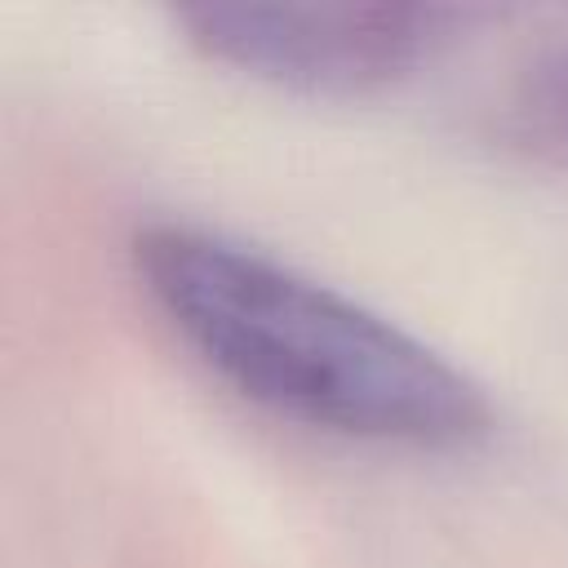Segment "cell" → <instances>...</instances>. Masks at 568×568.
<instances>
[{"label":"cell","mask_w":568,"mask_h":568,"mask_svg":"<svg viewBox=\"0 0 568 568\" xmlns=\"http://www.w3.org/2000/svg\"><path fill=\"white\" fill-rule=\"evenodd\" d=\"M133 271L173 333L262 408L408 448H466L493 426L462 368L235 240L155 222L133 235Z\"/></svg>","instance_id":"cell-1"},{"label":"cell","mask_w":568,"mask_h":568,"mask_svg":"<svg viewBox=\"0 0 568 568\" xmlns=\"http://www.w3.org/2000/svg\"><path fill=\"white\" fill-rule=\"evenodd\" d=\"M186 40L244 75L320 98H359L430 62L457 27L448 4H186Z\"/></svg>","instance_id":"cell-2"},{"label":"cell","mask_w":568,"mask_h":568,"mask_svg":"<svg viewBox=\"0 0 568 568\" xmlns=\"http://www.w3.org/2000/svg\"><path fill=\"white\" fill-rule=\"evenodd\" d=\"M506 129L519 146L568 160V44L541 53L515 84Z\"/></svg>","instance_id":"cell-3"}]
</instances>
